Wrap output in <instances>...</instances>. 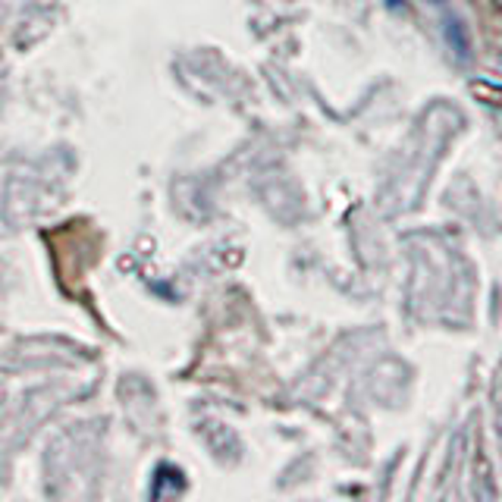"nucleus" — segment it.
Returning <instances> with one entry per match:
<instances>
[{"label":"nucleus","mask_w":502,"mask_h":502,"mask_svg":"<svg viewBox=\"0 0 502 502\" xmlns=\"http://www.w3.org/2000/svg\"><path fill=\"white\" fill-rule=\"evenodd\" d=\"M430 4H443V0H430Z\"/></svg>","instance_id":"nucleus-1"},{"label":"nucleus","mask_w":502,"mask_h":502,"mask_svg":"<svg viewBox=\"0 0 502 502\" xmlns=\"http://www.w3.org/2000/svg\"><path fill=\"white\" fill-rule=\"evenodd\" d=\"M497 6H499V10H502V0H497Z\"/></svg>","instance_id":"nucleus-2"}]
</instances>
